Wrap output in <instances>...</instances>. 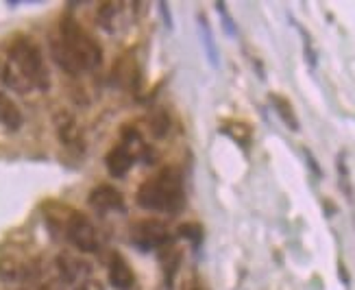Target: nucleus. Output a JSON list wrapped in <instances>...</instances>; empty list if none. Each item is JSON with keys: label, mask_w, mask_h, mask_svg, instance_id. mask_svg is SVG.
<instances>
[{"label": "nucleus", "mask_w": 355, "mask_h": 290, "mask_svg": "<svg viewBox=\"0 0 355 290\" xmlns=\"http://www.w3.org/2000/svg\"><path fill=\"white\" fill-rule=\"evenodd\" d=\"M0 79L5 81L7 87H11L13 92H18V94H26V92L35 89L33 83H31L24 76V72L9 59V55H5L3 61H0Z\"/></svg>", "instance_id": "6e6552de"}, {"label": "nucleus", "mask_w": 355, "mask_h": 290, "mask_svg": "<svg viewBox=\"0 0 355 290\" xmlns=\"http://www.w3.org/2000/svg\"><path fill=\"white\" fill-rule=\"evenodd\" d=\"M105 162H107V171H110L112 177H125L131 171V166L135 164V155L127 144H120L107 153Z\"/></svg>", "instance_id": "1a4fd4ad"}, {"label": "nucleus", "mask_w": 355, "mask_h": 290, "mask_svg": "<svg viewBox=\"0 0 355 290\" xmlns=\"http://www.w3.org/2000/svg\"><path fill=\"white\" fill-rule=\"evenodd\" d=\"M51 53H53V59L57 61V66L64 68L68 74H81L83 72L81 64L76 61V57L68 51V46L61 42L59 37L51 40Z\"/></svg>", "instance_id": "f8f14e48"}, {"label": "nucleus", "mask_w": 355, "mask_h": 290, "mask_svg": "<svg viewBox=\"0 0 355 290\" xmlns=\"http://www.w3.org/2000/svg\"><path fill=\"white\" fill-rule=\"evenodd\" d=\"M28 275V266L26 262L18 257H3L0 259V280L7 282H20Z\"/></svg>", "instance_id": "4468645a"}, {"label": "nucleus", "mask_w": 355, "mask_h": 290, "mask_svg": "<svg viewBox=\"0 0 355 290\" xmlns=\"http://www.w3.org/2000/svg\"><path fill=\"white\" fill-rule=\"evenodd\" d=\"M57 268L61 273V278L70 284H81L85 282V273H87V264L81 262V259H76L72 255H59L57 259Z\"/></svg>", "instance_id": "9b49d317"}, {"label": "nucleus", "mask_w": 355, "mask_h": 290, "mask_svg": "<svg viewBox=\"0 0 355 290\" xmlns=\"http://www.w3.org/2000/svg\"><path fill=\"white\" fill-rule=\"evenodd\" d=\"M168 227L162 221L148 219V221H140L131 227V242L137 249L142 251H150V249H164L168 244Z\"/></svg>", "instance_id": "39448f33"}, {"label": "nucleus", "mask_w": 355, "mask_h": 290, "mask_svg": "<svg viewBox=\"0 0 355 290\" xmlns=\"http://www.w3.org/2000/svg\"><path fill=\"white\" fill-rule=\"evenodd\" d=\"M55 127H57L59 140L64 142L66 146L76 148V151H83V133H81L79 122H76V118L72 114L59 112L55 116Z\"/></svg>", "instance_id": "423d86ee"}, {"label": "nucleus", "mask_w": 355, "mask_h": 290, "mask_svg": "<svg viewBox=\"0 0 355 290\" xmlns=\"http://www.w3.org/2000/svg\"><path fill=\"white\" fill-rule=\"evenodd\" d=\"M137 203L144 210L155 212H177L183 205V183L181 175L168 168L155 179L144 181L137 190Z\"/></svg>", "instance_id": "f257e3e1"}, {"label": "nucleus", "mask_w": 355, "mask_h": 290, "mask_svg": "<svg viewBox=\"0 0 355 290\" xmlns=\"http://www.w3.org/2000/svg\"><path fill=\"white\" fill-rule=\"evenodd\" d=\"M66 236L74 247L83 253H92L98 249L96 227L92 225V221L85 216V214H79V212L70 214V219L66 223Z\"/></svg>", "instance_id": "20e7f679"}, {"label": "nucleus", "mask_w": 355, "mask_h": 290, "mask_svg": "<svg viewBox=\"0 0 355 290\" xmlns=\"http://www.w3.org/2000/svg\"><path fill=\"white\" fill-rule=\"evenodd\" d=\"M74 290H105V288H103V284L96 282V280H85V282H81V284H76Z\"/></svg>", "instance_id": "6ab92c4d"}, {"label": "nucleus", "mask_w": 355, "mask_h": 290, "mask_svg": "<svg viewBox=\"0 0 355 290\" xmlns=\"http://www.w3.org/2000/svg\"><path fill=\"white\" fill-rule=\"evenodd\" d=\"M89 205L96 212H122L125 210V198L114 186H98L89 192Z\"/></svg>", "instance_id": "0eeeda50"}, {"label": "nucleus", "mask_w": 355, "mask_h": 290, "mask_svg": "<svg viewBox=\"0 0 355 290\" xmlns=\"http://www.w3.org/2000/svg\"><path fill=\"white\" fill-rule=\"evenodd\" d=\"M159 9H162L164 18H166V26H173V22H171V11L166 9V3H159Z\"/></svg>", "instance_id": "aec40b11"}, {"label": "nucleus", "mask_w": 355, "mask_h": 290, "mask_svg": "<svg viewBox=\"0 0 355 290\" xmlns=\"http://www.w3.org/2000/svg\"><path fill=\"white\" fill-rule=\"evenodd\" d=\"M198 22H200V33H203V44H205L207 57L211 61V66L216 68V66H218V51H216V44H214V37H211V28L207 24L205 15H198Z\"/></svg>", "instance_id": "dca6fc26"}, {"label": "nucleus", "mask_w": 355, "mask_h": 290, "mask_svg": "<svg viewBox=\"0 0 355 290\" xmlns=\"http://www.w3.org/2000/svg\"><path fill=\"white\" fill-rule=\"evenodd\" d=\"M110 282H112V286L116 290H131L133 288L135 275L129 268L125 257H120V255H114L112 257V262H110Z\"/></svg>", "instance_id": "9d476101"}, {"label": "nucleus", "mask_w": 355, "mask_h": 290, "mask_svg": "<svg viewBox=\"0 0 355 290\" xmlns=\"http://www.w3.org/2000/svg\"><path fill=\"white\" fill-rule=\"evenodd\" d=\"M59 40L68 46V51L76 57V61H79L83 70H94L101 66V61H103L101 46L85 33V28L76 20L72 18L61 20Z\"/></svg>", "instance_id": "f03ea898"}, {"label": "nucleus", "mask_w": 355, "mask_h": 290, "mask_svg": "<svg viewBox=\"0 0 355 290\" xmlns=\"http://www.w3.org/2000/svg\"><path fill=\"white\" fill-rule=\"evenodd\" d=\"M9 59L18 66L26 79L37 89L49 87V70H46L40 46L31 37H15L7 51Z\"/></svg>", "instance_id": "7ed1b4c3"}, {"label": "nucleus", "mask_w": 355, "mask_h": 290, "mask_svg": "<svg viewBox=\"0 0 355 290\" xmlns=\"http://www.w3.org/2000/svg\"><path fill=\"white\" fill-rule=\"evenodd\" d=\"M40 290H49V288H40Z\"/></svg>", "instance_id": "4be33fe9"}, {"label": "nucleus", "mask_w": 355, "mask_h": 290, "mask_svg": "<svg viewBox=\"0 0 355 290\" xmlns=\"http://www.w3.org/2000/svg\"><path fill=\"white\" fill-rule=\"evenodd\" d=\"M216 9H218V13L223 15V24H225V28H227V33H229V35H236V26H234V20H231L229 11L225 9V3H216Z\"/></svg>", "instance_id": "a211bd4d"}, {"label": "nucleus", "mask_w": 355, "mask_h": 290, "mask_svg": "<svg viewBox=\"0 0 355 290\" xmlns=\"http://www.w3.org/2000/svg\"><path fill=\"white\" fill-rule=\"evenodd\" d=\"M270 103L275 105V112L279 114V118L286 122V127L292 131H299V118L292 112L290 101H286L284 96H270Z\"/></svg>", "instance_id": "2eb2a0df"}, {"label": "nucleus", "mask_w": 355, "mask_h": 290, "mask_svg": "<svg viewBox=\"0 0 355 290\" xmlns=\"http://www.w3.org/2000/svg\"><path fill=\"white\" fill-rule=\"evenodd\" d=\"M0 125L9 131H18L22 127V112L5 92H0Z\"/></svg>", "instance_id": "ddd939ff"}, {"label": "nucleus", "mask_w": 355, "mask_h": 290, "mask_svg": "<svg viewBox=\"0 0 355 290\" xmlns=\"http://www.w3.org/2000/svg\"><path fill=\"white\" fill-rule=\"evenodd\" d=\"M194 290H203V288H194Z\"/></svg>", "instance_id": "412c9836"}, {"label": "nucleus", "mask_w": 355, "mask_h": 290, "mask_svg": "<svg viewBox=\"0 0 355 290\" xmlns=\"http://www.w3.org/2000/svg\"><path fill=\"white\" fill-rule=\"evenodd\" d=\"M179 234L183 238H188L194 244V247H198L200 240H203V229H200V225H196V223H185V225H181L179 227Z\"/></svg>", "instance_id": "f3484780"}]
</instances>
